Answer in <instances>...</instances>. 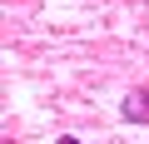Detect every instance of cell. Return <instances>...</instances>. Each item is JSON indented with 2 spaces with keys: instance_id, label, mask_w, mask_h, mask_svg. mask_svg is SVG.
Wrapping results in <instances>:
<instances>
[{
  "instance_id": "2",
  "label": "cell",
  "mask_w": 149,
  "mask_h": 144,
  "mask_svg": "<svg viewBox=\"0 0 149 144\" xmlns=\"http://www.w3.org/2000/svg\"><path fill=\"white\" fill-rule=\"evenodd\" d=\"M55 144H80V139H74V134H65V139H55Z\"/></svg>"
},
{
  "instance_id": "1",
  "label": "cell",
  "mask_w": 149,
  "mask_h": 144,
  "mask_svg": "<svg viewBox=\"0 0 149 144\" xmlns=\"http://www.w3.org/2000/svg\"><path fill=\"white\" fill-rule=\"evenodd\" d=\"M119 109H124V119H134V124H149V90H144V85H139V90H129Z\"/></svg>"
}]
</instances>
